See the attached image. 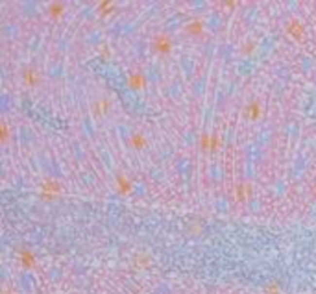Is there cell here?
Returning a JSON list of instances; mask_svg holds the SVG:
<instances>
[{"instance_id":"7","label":"cell","mask_w":316,"mask_h":294,"mask_svg":"<svg viewBox=\"0 0 316 294\" xmlns=\"http://www.w3.org/2000/svg\"><path fill=\"white\" fill-rule=\"evenodd\" d=\"M22 80L28 87H37V83L41 82V76L35 69H24L22 71Z\"/></svg>"},{"instance_id":"14","label":"cell","mask_w":316,"mask_h":294,"mask_svg":"<svg viewBox=\"0 0 316 294\" xmlns=\"http://www.w3.org/2000/svg\"><path fill=\"white\" fill-rule=\"evenodd\" d=\"M220 145H222V141L218 137V133H211V150L209 152H216L220 148Z\"/></svg>"},{"instance_id":"9","label":"cell","mask_w":316,"mask_h":294,"mask_svg":"<svg viewBox=\"0 0 316 294\" xmlns=\"http://www.w3.org/2000/svg\"><path fill=\"white\" fill-rule=\"evenodd\" d=\"M185 30H187V34H189V36L200 37L205 32V26L200 22V20H193V22H189V24H187Z\"/></svg>"},{"instance_id":"15","label":"cell","mask_w":316,"mask_h":294,"mask_svg":"<svg viewBox=\"0 0 316 294\" xmlns=\"http://www.w3.org/2000/svg\"><path fill=\"white\" fill-rule=\"evenodd\" d=\"M264 294H279V285L278 283H268L264 287Z\"/></svg>"},{"instance_id":"11","label":"cell","mask_w":316,"mask_h":294,"mask_svg":"<svg viewBox=\"0 0 316 294\" xmlns=\"http://www.w3.org/2000/svg\"><path fill=\"white\" fill-rule=\"evenodd\" d=\"M107 110H109V102L107 100H96V104L93 106V111L96 117H102V115H105L107 113Z\"/></svg>"},{"instance_id":"4","label":"cell","mask_w":316,"mask_h":294,"mask_svg":"<svg viewBox=\"0 0 316 294\" xmlns=\"http://www.w3.org/2000/svg\"><path fill=\"white\" fill-rule=\"evenodd\" d=\"M115 191H117L119 194H122V196L131 194V191H133V184H131L130 178H128L126 174H117V178H115Z\"/></svg>"},{"instance_id":"2","label":"cell","mask_w":316,"mask_h":294,"mask_svg":"<svg viewBox=\"0 0 316 294\" xmlns=\"http://www.w3.org/2000/svg\"><path fill=\"white\" fill-rule=\"evenodd\" d=\"M152 46L159 55H168L174 50V41L168 34H158L152 41Z\"/></svg>"},{"instance_id":"8","label":"cell","mask_w":316,"mask_h":294,"mask_svg":"<svg viewBox=\"0 0 316 294\" xmlns=\"http://www.w3.org/2000/svg\"><path fill=\"white\" fill-rule=\"evenodd\" d=\"M19 263L24 268H32L35 265V254L32 252L30 248H24L19 252Z\"/></svg>"},{"instance_id":"12","label":"cell","mask_w":316,"mask_h":294,"mask_svg":"<svg viewBox=\"0 0 316 294\" xmlns=\"http://www.w3.org/2000/svg\"><path fill=\"white\" fill-rule=\"evenodd\" d=\"M63 11H65V6H63V4H59V2H52V4L48 6V13H50L54 18L61 17V15H63Z\"/></svg>"},{"instance_id":"1","label":"cell","mask_w":316,"mask_h":294,"mask_svg":"<svg viewBox=\"0 0 316 294\" xmlns=\"http://www.w3.org/2000/svg\"><path fill=\"white\" fill-rule=\"evenodd\" d=\"M63 194V187H61V184L59 182H56V180H45L43 184H41V198L43 200H47V202H50V200H56V198H59Z\"/></svg>"},{"instance_id":"18","label":"cell","mask_w":316,"mask_h":294,"mask_svg":"<svg viewBox=\"0 0 316 294\" xmlns=\"http://www.w3.org/2000/svg\"><path fill=\"white\" fill-rule=\"evenodd\" d=\"M315 193H316V191H315Z\"/></svg>"},{"instance_id":"3","label":"cell","mask_w":316,"mask_h":294,"mask_svg":"<svg viewBox=\"0 0 316 294\" xmlns=\"http://www.w3.org/2000/svg\"><path fill=\"white\" fill-rule=\"evenodd\" d=\"M146 76L142 71H131L128 76H126V85H128V89L131 91H142L144 87H146Z\"/></svg>"},{"instance_id":"17","label":"cell","mask_w":316,"mask_h":294,"mask_svg":"<svg viewBox=\"0 0 316 294\" xmlns=\"http://www.w3.org/2000/svg\"><path fill=\"white\" fill-rule=\"evenodd\" d=\"M239 193H241V200H246L250 196V187H241Z\"/></svg>"},{"instance_id":"10","label":"cell","mask_w":316,"mask_h":294,"mask_svg":"<svg viewBox=\"0 0 316 294\" xmlns=\"http://www.w3.org/2000/svg\"><path fill=\"white\" fill-rule=\"evenodd\" d=\"M288 32H290V36L294 37V39H301V37H303V26H301L298 20H292V22L288 24Z\"/></svg>"},{"instance_id":"16","label":"cell","mask_w":316,"mask_h":294,"mask_svg":"<svg viewBox=\"0 0 316 294\" xmlns=\"http://www.w3.org/2000/svg\"><path fill=\"white\" fill-rule=\"evenodd\" d=\"M8 135H10V128H8V124L4 122V124H2V131H0V137H2V143H4V145L8 143Z\"/></svg>"},{"instance_id":"5","label":"cell","mask_w":316,"mask_h":294,"mask_svg":"<svg viewBox=\"0 0 316 294\" xmlns=\"http://www.w3.org/2000/svg\"><path fill=\"white\" fill-rule=\"evenodd\" d=\"M261 115H263V104L257 100L248 102V106L244 108V117L248 120H257L261 119Z\"/></svg>"},{"instance_id":"13","label":"cell","mask_w":316,"mask_h":294,"mask_svg":"<svg viewBox=\"0 0 316 294\" xmlns=\"http://www.w3.org/2000/svg\"><path fill=\"white\" fill-rule=\"evenodd\" d=\"M200 148L204 150V152H209L211 150V133H202V137H200Z\"/></svg>"},{"instance_id":"6","label":"cell","mask_w":316,"mask_h":294,"mask_svg":"<svg viewBox=\"0 0 316 294\" xmlns=\"http://www.w3.org/2000/svg\"><path fill=\"white\" fill-rule=\"evenodd\" d=\"M128 145L133 150H142V148H146V145H148V139H146V135L142 131H133L130 135V139H128Z\"/></svg>"}]
</instances>
